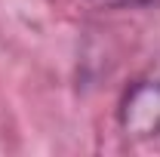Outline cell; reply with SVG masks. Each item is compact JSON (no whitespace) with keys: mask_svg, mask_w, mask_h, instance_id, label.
<instances>
[{"mask_svg":"<svg viewBox=\"0 0 160 157\" xmlns=\"http://www.w3.org/2000/svg\"><path fill=\"white\" fill-rule=\"evenodd\" d=\"M117 126L126 139H157L160 136V68L132 80L117 105Z\"/></svg>","mask_w":160,"mask_h":157,"instance_id":"6da1fadb","label":"cell"},{"mask_svg":"<svg viewBox=\"0 0 160 157\" xmlns=\"http://www.w3.org/2000/svg\"><path fill=\"white\" fill-rule=\"evenodd\" d=\"M92 6H102V9H136V6H145V3H154V0H89Z\"/></svg>","mask_w":160,"mask_h":157,"instance_id":"7a4b0ae2","label":"cell"}]
</instances>
